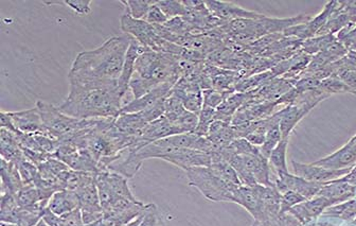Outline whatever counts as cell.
<instances>
[{"mask_svg": "<svg viewBox=\"0 0 356 226\" xmlns=\"http://www.w3.org/2000/svg\"><path fill=\"white\" fill-rule=\"evenodd\" d=\"M131 42L129 35L114 36L105 40L96 49L80 52L68 74L70 86L89 88L118 86Z\"/></svg>", "mask_w": 356, "mask_h": 226, "instance_id": "6da1fadb", "label": "cell"}, {"mask_svg": "<svg viewBox=\"0 0 356 226\" xmlns=\"http://www.w3.org/2000/svg\"><path fill=\"white\" fill-rule=\"evenodd\" d=\"M124 97L118 86L89 88L70 86V94L58 110L76 119L117 118Z\"/></svg>", "mask_w": 356, "mask_h": 226, "instance_id": "7a4b0ae2", "label": "cell"}, {"mask_svg": "<svg viewBox=\"0 0 356 226\" xmlns=\"http://www.w3.org/2000/svg\"><path fill=\"white\" fill-rule=\"evenodd\" d=\"M179 60L176 56L145 49L137 58L129 90L138 99L165 83H177L181 79Z\"/></svg>", "mask_w": 356, "mask_h": 226, "instance_id": "3957f363", "label": "cell"}, {"mask_svg": "<svg viewBox=\"0 0 356 226\" xmlns=\"http://www.w3.org/2000/svg\"><path fill=\"white\" fill-rule=\"evenodd\" d=\"M36 106L42 116L44 131L56 140H63L67 137L76 134L79 131L94 126L95 123L99 120V119L83 120V119L74 118L60 112L56 106L42 101H38Z\"/></svg>", "mask_w": 356, "mask_h": 226, "instance_id": "277c9868", "label": "cell"}, {"mask_svg": "<svg viewBox=\"0 0 356 226\" xmlns=\"http://www.w3.org/2000/svg\"><path fill=\"white\" fill-rule=\"evenodd\" d=\"M185 172L190 186L197 189L206 199L232 203L234 193L238 186L218 177L209 166L188 169Z\"/></svg>", "mask_w": 356, "mask_h": 226, "instance_id": "5b68a950", "label": "cell"}, {"mask_svg": "<svg viewBox=\"0 0 356 226\" xmlns=\"http://www.w3.org/2000/svg\"><path fill=\"white\" fill-rule=\"evenodd\" d=\"M243 186H273L272 168L262 154L236 155L229 161Z\"/></svg>", "mask_w": 356, "mask_h": 226, "instance_id": "8992f818", "label": "cell"}, {"mask_svg": "<svg viewBox=\"0 0 356 226\" xmlns=\"http://www.w3.org/2000/svg\"><path fill=\"white\" fill-rule=\"evenodd\" d=\"M97 188L103 213L123 199L135 200L129 188V179L111 170H100L96 175Z\"/></svg>", "mask_w": 356, "mask_h": 226, "instance_id": "52a82bcc", "label": "cell"}, {"mask_svg": "<svg viewBox=\"0 0 356 226\" xmlns=\"http://www.w3.org/2000/svg\"><path fill=\"white\" fill-rule=\"evenodd\" d=\"M54 155L72 170L92 175H97L100 171L98 161L88 149L80 148L65 141H58V149Z\"/></svg>", "mask_w": 356, "mask_h": 226, "instance_id": "ba28073f", "label": "cell"}, {"mask_svg": "<svg viewBox=\"0 0 356 226\" xmlns=\"http://www.w3.org/2000/svg\"><path fill=\"white\" fill-rule=\"evenodd\" d=\"M172 95L181 101L186 110L200 114L204 106L203 90L191 79L181 76L172 90Z\"/></svg>", "mask_w": 356, "mask_h": 226, "instance_id": "9c48e42d", "label": "cell"}, {"mask_svg": "<svg viewBox=\"0 0 356 226\" xmlns=\"http://www.w3.org/2000/svg\"><path fill=\"white\" fill-rule=\"evenodd\" d=\"M274 184L280 193H284L286 191H294V193H299L305 199L309 200L318 195L319 191L325 183L307 181L302 177L287 172L276 177Z\"/></svg>", "mask_w": 356, "mask_h": 226, "instance_id": "30bf717a", "label": "cell"}, {"mask_svg": "<svg viewBox=\"0 0 356 226\" xmlns=\"http://www.w3.org/2000/svg\"><path fill=\"white\" fill-rule=\"evenodd\" d=\"M161 159L185 171L196 167H208L211 163V155L209 153L192 149H174L163 155Z\"/></svg>", "mask_w": 356, "mask_h": 226, "instance_id": "8fae6325", "label": "cell"}, {"mask_svg": "<svg viewBox=\"0 0 356 226\" xmlns=\"http://www.w3.org/2000/svg\"><path fill=\"white\" fill-rule=\"evenodd\" d=\"M294 175L302 177L309 181L315 183H329V181H337L349 175L353 169H343V170H330L316 166L314 163H302L298 161H292Z\"/></svg>", "mask_w": 356, "mask_h": 226, "instance_id": "7c38bea8", "label": "cell"}, {"mask_svg": "<svg viewBox=\"0 0 356 226\" xmlns=\"http://www.w3.org/2000/svg\"><path fill=\"white\" fill-rule=\"evenodd\" d=\"M205 3L212 15L220 18V20L227 22V23L236 19H258L264 16V14L244 9L241 6L234 5L228 1L209 0Z\"/></svg>", "mask_w": 356, "mask_h": 226, "instance_id": "4fadbf2b", "label": "cell"}, {"mask_svg": "<svg viewBox=\"0 0 356 226\" xmlns=\"http://www.w3.org/2000/svg\"><path fill=\"white\" fill-rule=\"evenodd\" d=\"M330 207H331V203L325 197L316 195L312 199L301 202L287 213L292 216L301 226H303L311 223V222L316 221L319 217H321L323 211Z\"/></svg>", "mask_w": 356, "mask_h": 226, "instance_id": "5bb4252c", "label": "cell"}, {"mask_svg": "<svg viewBox=\"0 0 356 226\" xmlns=\"http://www.w3.org/2000/svg\"><path fill=\"white\" fill-rule=\"evenodd\" d=\"M317 195L325 197L331 203V207L349 201L356 197V181L343 177L337 181L325 183Z\"/></svg>", "mask_w": 356, "mask_h": 226, "instance_id": "9a60e30c", "label": "cell"}, {"mask_svg": "<svg viewBox=\"0 0 356 226\" xmlns=\"http://www.w3.org/2000/svg\"><path fill=\"white\" fill-rule=\"evenodd\" d=\"M232 203L238 204L246 209L256 222H263L261 185L238 186L234 193Z\"/></svg>", "mask_w": 356, "mask_h": 226, "instance_id": "2e32d148", "label": "cell"}, {"mask_svg": "<svg viewBox=\"0 0 356 226\" xmlns=\"http://www.w3.org/2000/svg\"><path fill=\"white\" fill-rule=\"evenodd\" d=\"M175 83H165L159 88H154L151 92L145 94V96L127 102L121 108L120 114H131V113H140L147 108H152L159 101L167 99L171 95Z\"/></svg>", "mask_w": 356, "mask_h": 226, "instance_id": "e0dca14e", "label": "cell"}, {"mask_svg": "<svg viewBox=\"0 0 356 226\" xmlns=\"http://www.w3.org/2000/svg\"><path fill=\"white\" fill-rule=\"evenodd\" d=\"M313 163L330 170L354 169L356 167V148L349 143H346L345 146L341 147L339 150Z\"/></svg>", "mask_w": 356, "mask_h": 226, "instance_id": "ac0fdd59", "label": "cell"}, {"mask_svg": "<svg viewBox=\"0 0 356 226\" xmlns=\"http://www.w3.org/2000/svg\"><path fill=\"white\" fill-rule=\"evenodd\" d=\"M9 115L18 133H22V134L46 133L38 106L30 110L20 111V112H9Z\"/></svg>", "mask_w": 356, "mask_h": 226, "instance_id": "d6986e66", "label": "cell"}, {"mask_svg": "<svg viewBox=\"0 0 356 226\" xmlns=\"http://www.w3.org/2000/svg\"><path fill=\"white\" fill-rule=\"evenodd\" d=\"M314 108V106L309 104H295L281 108L282 117L280 121V130L282 138H289L295 127Z\"/></svg>", "mask_w": 356, "mask_h": 226, "instance_id": "ffe728a7", "label": "cell"}, {"mask_svg": "<svg viewBox=\"0 0 356 226\" xmlns=\"http://www.w3.org/2000/svg\"><path fill=\"white\" fill-rule=\"evenodd\" d=\"M145 49H147V48L143 47L136 40L131 38L129 50H127V56H125L122 72H121V76L118 81L119 90H120L123 97L127 95V90H129V83H131V76H133L134 70H135L137 58Z\"/></svg>", "mask_w": 356, "mask_h": 226, "instance_id": "44dd1931", "label": "cell"}, {"mask_svg": "<svg viewBox=\"0 0 356 226\" xmlns=\"http://www.w3.org/2000/svg\"><path fill=\"white\" fill-rule=\"evenodd\" d=\"M0 153L1 159L14 163L25 157L18 139V133L11 132L5 129L0 130Z\"/></svg>", "mask_w": 356, "mask_h": 226, "instance_id": "7402d4cb", "label": "cell"}, {"mask_svg": "<svg viewBox=\"0 0 356 226\" xmlns=\"http://www.w3.org/2000/svg\"><path fill=\"white\" fill-rule=\"evenodd\" d=\"M47 209L56 215H66L80 209V201L76 193L64 189L52 195Z\"/></svg>", "mask_w": 356, "mask_h": 226, "instance_id": "603a6c76", "label": "cell"}, {"mask_svg": "<svg viewBox=\"0 0 356 226\" xmlns=\"http://www.w3.org/2000/svg\"><path fill=\"white\" fill-rule=\"evenodd\" d=\"M149 123L145 122L140 113H131V114H119L115 118V127L117 130L129 136L136 137L140 139L145 127Z\"/></svg>", "mask_w": 356, "mask_h": 226, "instance_id": "cb8c5ba5", "label": "cell"}, {"mask_svg": "<svg viewBox=\"0 0 356 226\" xmlns=\"http://www.w3.org/2000/svg\"><path fill=\"white\" fill-rule=\"evenodd\" d=\"M16 199L19 204L20 209L25 211L44 213L47 207L42 203L34 184H24V186L16 193Z\"/></svg>", "mask_w": 356, "mask_h": 226, "instance_id": "d4e9b609", "label": "cell"}, {"mask_svg": "<svg viewBox=\"0 0 356 226\" xmlns=\"http://www.w3.org/2000/svg\"><path fill=\"white\" fill-rule=\"evenodd\" d=\"M1 184H3L1 191H8L15 195L24 186L17 166L15 163L3 159H1Z\"/></svg>", "mask_w": 356, "mask_h": 226, "instance_id": "484cf974", "label": "cell"}, {"mask_svg": "<svg viewBox=\"0 0 356 226\" xmlns=\"http://www.w3.org/2000/svg\"><path fill=\"white\" fill-rule=\"evenodd\" d=\"M22 209L18 204L16 195L8 191H1V202H0V219L1 222L17 223Z\"/></svg>", "mask_w": 356, "mask_h": 226, "instance_id": "4316f807", "label": "cell"}, {"mask_svg": "<svg viewBox=\"0 0 356 226\" xmlns=\"http://www.w3.org/2000/svg\"><path fill=\"white\" fill-rule=\"evenodd\" d=\"M42 220L49 226H88L83 222L80 209L63 216L56 215L46 209L42 213Z\"/></svg>", "mask_w": 356, "mask_h": 226, "instance_id": "83f0119b", "label": "cell"}, {"mask_svg": "<svg viewBox=\"0 0 356 226\" xmlns=\"http://www.w3.org/2000/svg\"><path fill=\"white\" fill-rule=\"evenodd\" d=\"M289 138H282L268 157L270 168L276 177L289 172L286 154Z\"/></svg>", "mask_w": 356, "mask_h": 226, "instance_id": "f1b7e54d", "label": "cell"}, {"mask_svg": "<svg viewBox=\"0 0 356 226\" xmlns=\"http://www.w3.org/2000/svg\"><path fill=\"white\" fill-rule=\"evenodd\" d=\"M321 217L343 220L347 222L354 221L356 219V200H349V201L327 207Z\"/></svg>", "mask_w": 356, "mask_h": 226, "instance_id": "f546056e", "label": "cell"}, {"mask_svg": "<svg viewBox=\"0 0 356 226\" xmlns=\"http://www.w3.org/2000/svg\"><path fill=\"white\" fill-rule=\"evenodd\" d=\"M335 35H321L314 36V38H309L301 43L300 49L305 54L313 56L319 52L323 51L327 46L331 45L334 40H337Z\"/></svg>", "mask_w": 356, "mask_h": 226, "instance_id": "4dcf8cb0", "label": "cell"}, {"mask_svg": "<svg viewBox=\"0 0 356 226\" xmlns=\"http://www.w3.org/2000/svg\"><path fill=\"white\" fill-rule=\"evenodd\" d=\"M127 15L135 19H145L149 8L155 5L154 0H122Z\"/></svg>", "mask_w": 356, "mask_h": 226, "instance_id": "1f68e13d", "label": "cell"}, {"mask_svg": "<svg viewBox=\"0 0 356 226\" xmlns=\"http://www.w3.org/2000/svg\"><path fill=\"white\" fill-rule=\"evenodd\" d=\"M24 184H34L38 179V167L26 157L15 163Z\"/></svg>", "mask_w": 356, "mask_h": 226, "instance_id": "d6a6232c", "label": "cell"}, {"mask_svg": "<svg viewBox=\"0 0 356 226\" xmlns=\"http://www.w3.org/2000/svg\"><path fill=\"white\" fill-rule=\"evenodd\" d=\"M157 5L167 16L168 19L185 16L187 12V8L181 0H161L157 1Z\"/></svg>", "mask_w": 356, "mask_h": 226, "instance_id": "836d02e7", "label": "cell"}, {"mask_svg": "<svg viewBox=\"0 0 356 226\" xmlns=\"http://www.w3.org/2000/svg\"><path fill=\"white\" fill-rule=\"evenodd\" d=\"M318 90L329 97L331 95L343 94V92L351 94L347 86L337 76H331L329 78L325 79V80H321Z\"/></svg>", "mask_w": 356, "mask_h": 226, "instance_id": "e575fe53", "label": "cell"}, {"mask_svg": "<svg viewBox=\"0 0 356 226\" xmlns=\"http://www.w3.org/2000/svg\"><path fill=\"white\" fill-rule=\"evenodd\" d=\"M165 28L171 32L177 38H181L185 36L189 35V34H193L194 30L191 26L189 25L187 20L181 16V17L172 18V19L168 20L167 23L165 24Z\"/></svg>", "mask_w": 356, "mask_h": 226, "instance_id": "d590c367", "label": "cell"}, {"mask_svg": "<svg viewBox=\"0 0 356 226\" xmlns=\"http://www.w3.org/2000/svg\"><path fill=\"white\" fill-rule=\"evenodd\" d=\"M216 110L207 106H203L200 114H198V126L195 134L200 136H207L208 131L213 121H216Z\"/></svg>", "mask_w": 356, "mask_h": 226, "instance_id": "8d00e7d4", "label": "cell"}, {"mask_svg": "<svg viewBox=\"0 0 356 226\" xmlns=\"http://www.w3.org/2000/svg\"><path fill=\"white\" fill-rule=\"evenodd\" d=\"M281 139H282V133H281L280 126L274 127L272 130L268 131L265 137L264 143L260 147L261 154L268 159L270 153L278 146Z\"/></svg>", "mask_w": 356, "mask_h": 226, "instance_id": "74e56055", "label": "cell"}, {"mask_svg": "<svg viewBox=\"0 0 356 226\" xmlns=\"http://www.w3.org/2000/svg\"><path fill=\"white\" fill-rule=\"evenodd\" d=\"M232 94V92H218V90H212V88L211 90H203V106H207V108L216 110L225 101V99Z\"/></svg>", "mask_w": 356, "mask_h": 226, "instance_id": "f35d334b", "label": "cell"}, {"mask_svg": "<svg viewBox=\"0 0 356 226\" xmlns=\"http://www.w3.org/2000/svg\"><path fill=\"white\" fill-rule=\"evenodd\" d=\"M139 226H163L161 213L155 204H147V209L143 213V218Z\"/></svg>", "mask_w": 356, "mask_h": 226, "instance_id": "ab89813d", "label": "cell"}, {"mask_svg": "<svg viewBox=\"0 0 356 226\" xmlns=\"http://www.w3.org/2000/svg\"><path fill=\"white\" fill-rule=\"evenodd\" d=\"M305 197L294 191H286L281 193V215L289 213L293 207H296L301 202L305 201Z\"/></svg>", "mask_w": 356, "mask_h": 226, "instance_id": "60d3db41", "label": "cell"}, {"mask_svg": "<svg viewBox=\"0 0 356 226\" xmlns=\"http://www.w3.org/2000/svg\"><path fill=\"white\" fill-rule=\"evenodd\" d=\"M143 20H145L147 23L151 24V25L159 26L165 25L169 19H168L165 13L161 11V8L157 5V1H156L155 5L149 8V12H147V16H145Z\"/></svg>", "mask_w": 356, "mask_h": 226, "instance_id": "b9f144b4", "label": "cell"}, {"mask_svg": "<svg viewBox=\"0 0 356 226\" xmlns=\"http://www.w3.org/2000/svg\"><path fill=\"white\" fill-rule=\"evenodd\" d=\"M65 5L68 6L70 9L74 10L79 15H88L92 11V1L90 0H65L62 1Z\"/></svg>", "mask_w": 356, "mask_h": 226, "instance_id": "7bdbcfd3", "label": "cell"}, {"mask_svg": "<svg viewBox=\"0 0 356 226\" xmlns=\"http://www.w3.org/2000/svg\"><path fill=\"white\" fill-rule=\"evenodd\" d=\"M335 76H339L343 81L351 94L356 95V70H341Z\"/></svg>", "mask_w": 356, "mask_h": 226, "instance_id": "ee69618b", "label": "cell"}, {"mask_svg": "<svg viewBox=\"0 0 356 226\" xmlns=\"http://www.w3.org/2000/svg\"><path fill=\"white\" fill-rule=\"evenodd\" d=\"M303 226H337L335 224L331 223V222L327 221H313L311 223L307 224V225Z\"/></svg>", "mask_w": 356, "mask_h": 226, "instance_id": "f6af8a7d", "label": "cell"}, {"mask_svg": "<svg viewBox=\"0 0 356 226\" xmlns=\"http://www.w3.org/2000/svg\"><path fill=\"white\" fill-rule=\"evenodd\" d=\"M143 213L141 216H139L138 218H136V219L133 220V221L129 222V223L124 224L123 226H139V224H140L141 220H143Z\"/></svg>", "mask_w": 356, "mask_h": 226, "instance_id": "bcb514c9", "label": "cell"}, {"mask_svg": "<svg viewBox=\"0 0 356 226\" xmlns=\"http://www.w3.org/2000/svg\"><path fill=\"white\" fill-rule=\"evenodd\" d=\"M346 177H347V179H352V181H356V167Z\"/></svg>", "mask_w": 356, "mask_h": 226, "instance_id": "7dc6e473", "label": "cell"}, {"mask_svg": "<svg viewBox=\"0 0 356 226\" xmlns=\"http://www.w3.org/2000/svg\"><path fill=\"white\" fill-rule=\"evenodd\" d=\"M0 226H18L17 224L15 223H9V222H1L0 223Z\"/></svg>", "mask_w": 356, "mask_h": 226, "instance_id": "c3c4849f", "label": "cell"}, {"mask_svg": "<svg viewBox=\"0 0 356 226\" xmlns=\"http://www.w3.org/2000/svg\"><path fill=\"white\" fill-rule=\"evenodd\" d=\"M34 226H49L48 225L47 223H46V222L44 221V220H40V222H38V224H36V225H34Z\"/></svg>", "mask_w": 356, "mask_h": 226, "instance_id": "681fc988", "label": "cell"}]
</instances>
